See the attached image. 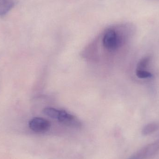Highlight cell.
Instances as JSON below:
<instances>
[{"label":"cell","instance_id":"obj_1","mask_svg":"<svg viewBox=\"0 0 159 159\" xmlns=\"http://www.w3.org/2000/svg\"><path fill=\"white\" fill-rule=\"evenodd\" d=\"M135 27L131 23H123L112 26L106 30L103 35L104 47L110 51L119 48L126 39L134 33Z\"/></svg>","mask_w":159,"mask_h":159},{"label":"cell","instance_id":"obj_2","mask_svg":"<svg viewBox=\"0 0 159 159\" xmlns=\"http://www.w3.org/2000/svg\"><path fill=\"white\" fill-rule=\"evenodd\" d=\"M159 152V139L141 148L134 156L138 159H149Z\"/></svg>","mask_w":159,"mask_h":159},{"label":"cell","instance_id":"obj_3","mask_svg":"<svg viewBox=\"0 0 159 159\" xmlns=\"http://www.w3.org/2000/svg\"><path fill=\"white\" fill-rule=\"evenodd\" d=\"M30 129L35 133H44L49 129L50 123L47 120L41 117H34L29 122Z\"/></svg>","mask_w":159,"mask_h":159},{"label":"cell","instance_id":"obj_4","mask_svg":"<svg viewBox=\"0 0 159 159\" xmlns=\"http://www.w3.org/2000/svg\"><path fill=\"white\" fill-rule=\"evenodd\" d=\"M58 120L64 125L69 127L77 128L80 126V123L75 116L64 110H60Z\"/></svg>","mask_w":159,"mask_h":159},{"label":"cell","instance_id":"obj_5","mask_svg":"<svg viewBox=\"0 0 159 159\" xmlns=\"http://www.w3.org/2000/svg\"><path fill=\"white\" fill-rule=\"evenodd\" d=\"M12 0H0V16L6 15L14 6Z\"/></svg>","mask_w":159,"mask_h":159},{"label":"cell","instance_id":"obj_6","mask_svg":"<svg viewBox=\"0 0 159 159\" xmlns=\"http://www.w3.org/2000/svg\"><path fill=\"white\" fill-rule=\"evenodd\" d=\"M159 125L157 123H150L145 125L142 129V134L144 136L150 135L158 130Z\"/></svg>","mask_w":159,"mask_h":159},{"label":"cell","instance_id":"obj_7","mask_svg":"<svg viewBox=\"0 0 159 159\" xmlns=\"http://www.w3.org/2000/svg\"><path fill=\"white\" fill-rule=\"evenodd\" d=\"M43 112L45 115L52 118L57 119L59 115L60 110L52 107H47L44 109Z\"/></svg>","mask_w":159,"mask_h":159},{"label":"cell","instance_id":"obj_8","mask_svg":"<svg viewBox=\"0 0 159 159\" xmlns=\"http://www.w3.org/2000/svg\"><path fill=\"white\" fill-rule=\"evenodd\" d=\"M150 60V57H149L143 58L137 64L136 70H144V69L146 68L147 66L148 65Z\"/></svg>","mask_w":159,"mask_h":159},{"label":"cell","instance_id":"obj_9","mask_svg":"<svg viewBox=\"0 0 159 159\" xmlns=\"http://www.w3.org/2000/svg\"><path fill=\"white\" fill-rule=\"evenodd\" d=\"M136 75L139 78L142 79L151 78L152 77V74L145 70H136Z\"/></svg>","mask_w":159,"mask_h":159},{"label":"cell","instance_id":"obj_10","mask_svg":"<svg viewBox=\"0 0 159 159\" xmlns=\"http://www.w3.org/2000/svg\"><path fill=\"white\" fill-rule=\"evenodd\" d=\"M129 159H138L136 157H134V156H133L132 157H131Z\"/></svg>","mask_w":159,"mask_h":159}]
</instances>
